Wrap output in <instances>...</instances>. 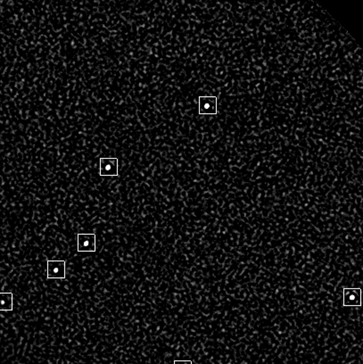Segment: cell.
<instances>
[{
    "label": "cell",
    "instance_id": "6da1fadb",
    "mask_svg": "<svg viewBox=\"0 0 363 364\" xmlns=\"http://www.w3.org/2000/svg\"><path fill=\"white\" fill-rule=\"evenodd\" d=\"M99 174L101 176H117L118 175L117 158H101Z\"/></svg>",
    "mask_w": 363,
    "mask_h": 364
},
{
    "label": "cell",
    "instance_id": "7a4b0ae2",
    "mask_svg": "<svg viewBox=\"0 0 363 364\" xmlns=\"http://www.w3.org/2000/svg\"><path fill=\"white\" fill-rule=\"evenodd\" d=\"M78 251L79 252H95L96 251V235L95 234H79L78 235Z\"/></svg>",
    "mask_w": 363,
    "mask_h": 364
},
{
    "label": "cell",
    "instance_id": "3957f363",
    "mask_svg": "<svg viewBox=\"0 0 363 364\" xmlns=\"http://www.w3.org/2000/svg\"><path fill=\"white\" fill-rule=\"evenodd\" d=\"M343 305L344 306H360L361 290L359 288L343 289Z\"/></svg>",
    "mask_w": 363,
    "mask_h": 364
},
{
    "label": "cell",
    "instance_id": "277c9868",
    "mask_svg": "<svg viewBox=\"0 0 363 364\" xmlns=\"http://www.w3.org/2000/svg\"><path fill=\"white\" fill-rule=\"evenodd\" d=\"M48 278H66V262L65 261H49L48 262Z\"/></svg>",
    "mask_w": 363,
    "mask_h": 364
},
{
    "label": "cell",
    "instance_id": "5b68a950",
    "mask_svg": "<svg viewBox=\"0 0 363 364\" xmlns=\"http://www.w3.org/2000/svg\"><path fill=\"white\" fill-rule=\"evenodd\" d=\"M199 113L202 115H215L217 99L215 97H201L199 99Z\"/></svg>",
    "mask_w": 363,
    "mask_h": 364
},
{
    "label": "cell",
    "instance_id": "8992f818",
    "mask_svg": "<svg viewBox=\"0 0 363 364\" xmlns=\"http://www.w3.org/2000/svg\"><path fill=\"white\" fill-rule=\"evenodd\" d=\"M12 293H0V311H12Z\"/></svg>",
    "mask_w": 363,
    "mask_h": 364
},
{
    "label": "cell",
    "instance_id": "52a82bcc",
    "mask_svg": "<svg viewBox=\"0 0 363 364\" xmlns=\"http://www.w3.org/2000/svg\"><path fill=\"white\" fill-rule=\"evenodd\" d=\"M174 364H192L190 360H175Z\"/></svg>",
    "mask_w": 363,
    "mask_h": 364
}]
</instances>
